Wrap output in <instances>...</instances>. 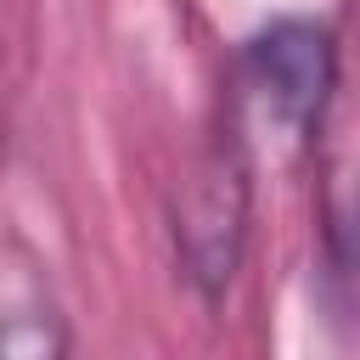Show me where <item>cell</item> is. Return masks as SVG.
<instances>
[{"label":"cell","mask_w":360,"mask_h":360,"mask_svg":"<svg viewBox=\"0 0 360 360\" xmlns=\"http://www.w3.org/2000/svg\"><path fill=\"white\" fill-rule=\"evenodd\" d=\"M73 338L62 326V315H39V309H17V315H0V360H56L68 354Z\"/></svg>","instance_id":"cell-3"},{"label":"cell","mask_w":360,"mask_h":360,"mask_svg":"<svg viewBox=\"0 0 360 360\" xmlns=\"http://www.w3.org/2000/svg\"><path fill=\"white\" fill-rule=\"evenodd\" d=\"M242 101H253L292 141H321L326 107L338 96V34L309 17H276L242 45L236 62Z\"/></svg>","instance_id":"cell-2"},{"label":"cell","mask_w":360,"mask_h":360,"mask_svg":"<svg viewBox=\"0 0 360 360\" xmlns=\"http://www.w3.org/2000/svg\"><path fill=\"white\" fill-rule=\"evenodd\" d=\"M174 253L186 281L197 287L202 304H219L242 270L248 253V219H253V169H248V146L242 129L225 124L208 152L191 163V174L174 191Z\"/></svg>","instance_id":"cell-1"}]
</instances>
